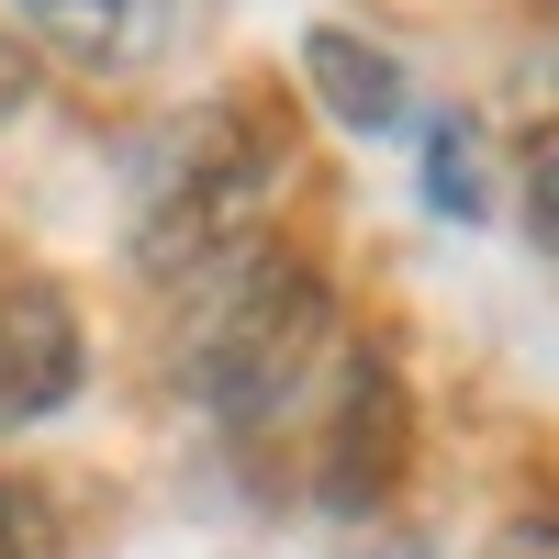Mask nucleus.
Wrapping results in <instances>:
<instances>
[{
    "instance_id": "nucleus-10",
    "label": "nucleus",
    "mask_w": 559,
    "mask_h": 559,
    "mask_svg": "<svg viewBox=\"0 0 559 559\" xmlns=\"http://www.w3.org/2000/svg\"><path fill=\"white\" fill-rule=\"evenodd\" d=\"M481 559H559V526H548V515H526V526H503Z\"/></svg>"
},
{
    "instance_id": "nucleus-7",
    "label": "nucleus",
    "mask_w": 559,
    "mask_h": 559,
    "mask_svg": "<svg viewBox=\"0 0 559 559\" xmlns=\"http://www.w3.org/2000/svg\"><path fill=\"white\" fill-rule=\"evenodd\" d=\"M0 559H68V526L34 481H0Z\"/></svg>"
},
{
    "instance_id": "nucleus-8",
    "label": "nucleus",
    "mask_w": 559,
    "mask_h": 559,
    "mask_svg": "<svg viewBox=\"0 0 559 559\" xmlns=\"http://www.w3.org/2000/svg\"><path fill=\"white\" fill-rule=\"evenodd\" d=\"M426 191H437V202H459V213H481V179H471V146H459V123L426 146Z\"/></svg>"
},
{
    "instance_id": "nucleus-3",
    "label": "nucleus",
    "mask_w": 559,
    "mask_h": 559,
    "mask_svg": "<svg viewBox=\"0 0 559 559\" xmlns=\"http://www.w3.org/2000/svg\"><path fill=\"white\" fill-rule=\"evenodd\" d=\"M392 481H403V381L347 347L313 403V503L324 515H369Z\"/></svg>"
},
{
    "instance_id": "nucleus-2",
    "label": "nucleus",
    "mask_w": 559,
    "mask_h": 559,
    "mask_svg": "<svg viewBox=\"0 0 559 559\" xmlns=\"http://www.w3.org/2000/svg\"><path fill=\"white\" fill-rule=\"evenodd\" d=\"M292 191V123H280L269 90H213L168 123V146L146 157V191H134V269L146 280H191L213 258L258 247L280 224Z\"/></svg>"
},
{
    "instance_id": "nucleus-1",
    "label": "nucleus",
    "mask_w": 559,
    "mask_h": 559,
    "mask_svg": "<svg viewBox=\"0 0 559 559\" xmlns=\"http://www.w3.org/2000/svg\"><path fill=\"white\" fill-rule=\"evenodd\" d=\"M347 358V324H336V292H324V269L302 247H236L179 280V324H168V369L179 392H202L236 437L258 426H292V414L324 403Z\"/></svg>"
},
{
    "instance_id": "nucleus-6",
    "label": "nucleus",
    "mask_w": 559,
    "mask_h": 559,
    "mask_svg": "<svg viewBox=\"0 0 559 559\" xmlns=\"http://www.w3.org/2000/svg\"><path fill=\"white\" fill-rule=\"evenodd\" d=\"M302 79H313V102L336 112L347 134H392L403 123V68H392V45H369L347 23H313L302 34Z\"/></svg>"
},
{
    "instance_id": "nucleus-5",
    "label": "nucleus",
    "mask_w": 559,
    "mask_h": 559,
    "mask_svg": "<svg viewBox=\"0 0 559 559\" xmlns=\"http://www.w3.org/2000/svg\"><path fill=\"white\" fill-rule=\"evenodd\" d=\"M90 381V336H79V302L57 280H0V437L45 426L68 392Z\"/></svg>"
},
{
    "instance_id": "nucleus-11",
    "label": "nucleus",
    "mask_w": 559,
    "mask_h": 559,
    "mask_svg": "<svg viewBox=\"0 0 559 559\" xmlns=\"http://www.w3.org/2000/svg\"><path fill=\"white\" fill-rule=\"evenodd\" d=\"M548 12H559V0H548Z\"/></svg>"
},
{
    "instance_id": "nucleus-4",
    "label": "nucleus",
    "mask_w": 559,
    "mask_h": 559,
    "mask_svg": "<svg viewBox=\"0 0 559 559\" xmlns=\"http://www.w3.org/2000/svg\"><path fill=\"white\" fill-rule=\"evenodd\" d=\"M12 23H23V45L45 68H68L90 90H123V79L168 68L179 0H12Z\"/></svg>"
},
{
    "instance_id": "nucleus-9",
    "label": "nucleus",
    "mask_w": 559,
    "mask_h": 559,
    "mask_svg": "<svg viewBox=\"0 0 559 559\" xmlns=\"http://www.w3.org/2000/svg\"><path fill=\"white\" fill-rule=\"evenodd\" d=\"M526 202H537V247H559V146H537V179H526Z\"/></svg>"
}]
</instances>
